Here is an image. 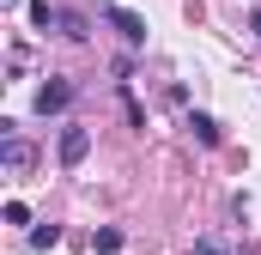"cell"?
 <instances>
[{"label":"cell","mask_w":261,"mask_h":255,"mask_svg":"<svg viewBox=\"0 0 261 255\" xmlns=\"http://www.w3.org/2000/svg\"><path fill=\"white\" fill-rule=\"evenodd\" d=\"M103 12H110V24L122 31V43H146V18H140V12H128V6H103Z\"/></svg>","instance_id":"obj_3"},{"label":"cell","mask_w":261,"mask_h":255,"mask_svg":"<svg viewBox=\"0 0 261 255\" xmlns=\"http://www.w3.org/2000/svg\"><path fill=\"white\" fill-rule=\"evenodd\" d=\"M255 31H261V12H255Z\"/></svg>","instance_id":"obj_11"},{"label":"cell","mask_w":261,"mask_h":255,"mask_svg":"<svg viewBox=\"0 0 261 255\" xmlns=\"http://www.w3.org/2000/svg\"><path fill=\"white\" fill-rule=\"evenodd\" d=\"M0 158H6V170H31V146H24V140H6Z\"/></svg>","instance_id":"obj_5"},{"label":"cell","mask_w":261,"mask_h":255,"mask_svg":"<svg viewBox=\"0 0 261 255\" xmlns=\"http://www.w3.org/2000/svg\"><path fill=\"white\" fill-rule=\"evenodd\" d=\"M6 225H31V207L24 200H6Z\"/></svg>","instance_id":"obj_9"},{"label":"cell","mask_w":261,"mask_h":255,"mask_svg":"<svg viewBox=\"0 0 261 255\" xmlns=\"http://www.w3.org/2000/svg\"><path fill=\"white\" fill-rule=\"evenodd\" d=\"M91 243H97V249H103V255H116V249H122V231H116V225H103V231H97Z\"/></svg>","instance_id":"obj_8"},{"label":"cell","mask_w":261,"mask_h":255,"mask_svg":"<svg viewBox=\"0 0 261 255\" xmlns=\"http://www.w3.org/2000/svg\"><path fill=\"white\" fill-rule=\"evenodd\" d=\"M55 243H61V225H37L31 231V249H55Z\"/></svg>","instance_id":"obj_7"},{"label":"cell","mask_w":261,"mask_h":255,"mask_svg":"<svg viewBox=\"0 0 261 255\" xmlns=\"http://www.w3.org/2000/svg\"><path fill=\"white\" fill-rule=\"evenodd\" d=\"M85 152H91V128H61V164L67 170H79V164H85Z\"/></svg>","instance_id":"obj_1"},{"label":"cell","mask_w":261,"mask_h":255,"mask_svg":"<svg viewBox=\"0 0 261 255\" xmlns=\"http://www.w3.org/2000/svg\"><path fill=\"white\" fill-rule=\"evenodd\" d=\"M189 134H195L200 146H219V122H213V116H200V110L189 116Z\"/></svg>","instance_id":"obj_4"},{"label":"cell","mask_w":261,"mask_h":255,"mask_svg":"<svg viewBox=\"0 0 261 255\" xmlns=\"http://www.w3.org/2000/svg\"><path fill=\"white\" fill-rule=\"evenodd\" d=\"M195 255H231L225 243H195Z\"/></svg>","instance_id":"obj_10"},{"label":"cell","mask_w":261,"mask_h":255,"mask_svg":"<svg viewBox=\"0 0 261 255\" xmlns=\"http://www.w3.org/2000/svg\"><path fill=\"white\" fill-rule=\"evenodd\" d=\"M67 12L61 6H49V0H31V24H37V31H49V24H61Z\"/></svg>","instance_id":"obj_6"},{"label":"cell","mask_w":261,"mask_h":255,"mask_svg":"<svg viewBox=\"0 0 261 255\" xmlns=\"http://www.w3.org/2000/svg\"><path fill=\"white\" fill-rule=\"evenodd\" d=\"M67 104H73V79H49V85L37 91V116H55Z\"/></svg>","instance_id":"obj_2"}]
</instances>
